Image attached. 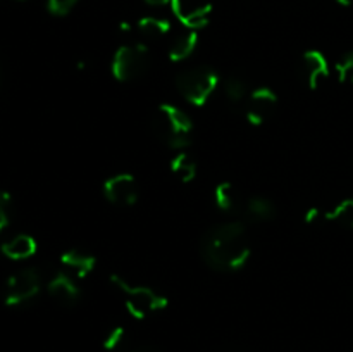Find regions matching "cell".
<instances>
[{
    "label": "cell",
    "mask_w": 353,
    "mask_h": 352,
    "mask_svg": "<svg viewBox=\"0 0 353 352\" xmlns=\"http://www.w3.org/2000/svg\"><path fill=\"white\" fill-rule=\"evenodd\" d=\"M172 14L186 30L199 31L209 24L212 16L210 0H172Z\"/></svg>",
    "instance_id": "cell-8"
},
{
    "label": "cell",
    "mask_w": 353,
    "mask_h": 352,
    "mask_svg": "<svg viewBox=\"0 0 353 352\" xmlns=\"http://www.w3.org/2000/svg\"><path fill=\"white\" fill-rule=\"evenodd\" d=\"M171 173L179 179L181 183H192L196 178V173H199V166H196L195 159L188 154L186 150L178 152L174 157L171 159Z\"/></svg>",
    "instance_id": "cell-16"
},
{
    "label": "cell",
    "mask_w": 353,
    "mask_h": 352,
    "mask_svg": "<svg viewBox=\"0 0 353 352\" xmlns=\"http://www.w3.org/2000/svg\"><path fill=\"white\" fill-rule=\"evenodd\" d=\"M302 72L310 90L319 88L321 83L330 76V62L326 55L319 50H307L302 55Z\"/></svg>",
    "instance_id": "cell-11"
},
{
    "label": "cell",
    "mask_w": 353,
    "mask_h": 352,
    "mask_svg": "<svg viewBox=\"0 0 353 352\" xmlns=\"http://www.w3.org/2000/svg\"><path fill=\"white\" fill-rule=\"evenodd\" d=\"M137 30L141 37L148 38V40H159L171 31V23L168 19H162V17L145 16L138 19Z\"/></svg>",
    "instance_id": "cell-17"
},
{
    "label": "cell",
    "mask_w": 353,
    "mask_h": 352,
    "mask_svg": "<svg viewBox=\"0 0 353 352\" xmlns=\"http://www.w3.org/2000/svg\"><path fill=\"white\" fill-rule=\"evenodd\" d=\"M199 47V33L196 31H185V33L178 35L174 40L171 41L168 48V57L171 62H185L193 55V52Z\"/></svg>",
    "instance_id": "cell-14"
},
{
    "label": "cell",
    "mask_w": 353,
    "mask_h": 352,
    "mask_svg": "<svg viewBox=\"0 0 353 352\" xmlns=\"http://www.w3.org/2000/svg\"><path fill=\"white\" fill-rule=\"evenodd\" d=\"M124 337H126V331L123 326H114L107 331L105 338H103V349L105 351H117V349L123 345Z\"/></svg>",
    "instance_id": "cell-23"
},
{
    "label": "cell",
    "mask_w": 353,
    "mask_h": 352,
    "mask_svg": "<svg viewBox=\"0 0 353 352\" xmlns=\"http://www.w3.org/2000/svg\"><path fill=\"white\" fill-rule=\"evenodd\" d=\"M176 86L186 102L195 107H202L209 102L219 86V75L209 66H195V68L183 69L176 76Z\"/></svg>",
    "instance_id": "cell-4"
},
{
    "label": "cell",
    "mask_w": 353,
    "mask_h": 352,
    "mask_svg": "<svg viewBox=\"0 0 353 352\" xmlns=\"http://www.w3.org/2000/svg\"><path fill=\"white\" fill-rule=\"evenodd\" d=\"M110 283L124 295L126 311L137 320H145L150 314L164 311L168 307V297L155 292L152 286L134 285L121 275L110 276Z\"/></svg>",
    "instance_id": "cell-3"
},
{
    "label": "cell",
    "mask_w": 353,
    "mask_h": 352,
    "mask_svg": "<svg viewBox=\"0 0 353 352\" xmlns=\"http://www.w3.org/2000/svg\"><path fill=\"white\" fill-rule=\"evenodd\" d=\"M200 255L217 273H236L248 264L252 248L247 242V226L241 221L212 224L200 237Z\"/></svg>",
    "instance_id": "cell-1"
},
{
    "label": "cell",
    "mask_w": 353,
    "mask_h": 352,
    "mask_svg": "<svg viewBox=\"0 0 353 352\" xmlns=\"http://www.w3.org/2000/svg\"><path fill=\"white\" fill-rule=\"evenodd\" d=\"M319 217H321V213H319V209H316V207H310V209L307 211L305 214H303V221H305L307 224L316 223V221L319 219Z\"/></svg>",
    "instance_id": "cell-25"
},
{
    "label": "cell",
    "mask_w": 353,
    "mask_h": 352,
    "mask_svg": "<svg viewBox=\"0 0 353 352\" xmlns=\"http://www.w3.org/2000/svg\"><path fill=\"white\" fill-rule=\"evenodd\" d=\"M324 217L331 221V223H336L340 226L347 228V230H353V197L341 200L330 213L324 214Z\"/></svg>",
    "instance_id": "cell-19"
},
{
    "label": "cell",
    "mask_w": 353,
    "mask_h": 352,
    "mask_svg": "<svg viewBox=\"0 0 353 352\" xmlns=\"http://www.w3.org/2000/svg\"><path fill=\"white\" fill-rule=\"evenodd\" d=\"M137 352H145V351H137Z\"/></svg>",
    "instance_id": "cell-29"
},
{
    "label": "cell",
    "mask_w": 353,
    "mask_h": 352,
    "mask_svg": "<svg viewBox=\"0 0 353 352\" xmlns=\"http://www.w3.org/2000/svg\"><path fill=\"white\" fill-rule=\"evenodd\" d=\"M278 106V95L271 86H259L252 90L248 97V107L245 117L252 126H261Z\"/></svg>",
    "instance_id": "cell-9"
},
{
    "label": "cell",
    "mask_w": 353,
    "mask_h": 352,
    "mask_svg": "<svg viewBox=\"0 0 353 352\" xmlns=\"http://www.w3.org/2000/svg\"><path fill=\"white\" fill-rule=\"evenodd\" d=\"M214 204L223 213H233V211H236V207L240 206V197H238V192L233 183L221 182L214 188Z\"/></svg>",
    "instance_id": "cell-18"
},
{
    "label": "cell",
    "mask_w": 353,
    "mask_h": 352,
    "mask_svg": "<svg viewBox=\"0 0 353 352\" xmlns=\"http://www.w3.org/2000/svg\"><path fill=\"white\" fill-rule=\"evenodd\" d=\"M78 0H47V7L54 16H65L72 10Z\"/></svg>",
    "instance_id": "cell-24"
},
{
    "label": "cell",
    "mask_w": 353,
    "mask_h": 352,
    "mask_svg": "<svg viewBox=\"0 0 353 352\" xmlns=\"http://www.w3.org/2000/svg\"><path fill=\"white\" fill-rule=\"evenodd\" d=\"M336 72L341 83H350V85H353V50L347 52L336 62Z\"/></svg>",
    "instance_id": "cell-22"
},
{
    "label": "cell",
    "mask_w": 353,
    "mask_h": 352,
    "mask_svg": "<svg viewBox=\"0 0 353 352\" xmlns=\"http://www.w3.org/2000/svg\"><path fill=\"white\" fill-rule=\"evenodd\" d=\"M103 197L107 202L117 207H133L140 197V186L137 178L130 173H119L103 182Z\"/></svg>",
    "instance_id": "cell-7"
},
{
    "label": "cell",
    "mask_w": 353,
    "mask_h": 352,
    "mask_svg": "<svg viewBox=\"0 0 353 352\" xmlns=\"http://www.w3.org/2000/svg\"><path fill=\"white\" fill-rule=\"evenodd\" d=\"M47 292L55 302L62 304L65 307L78 304L79 297H81V289L78 285V278L72 276L69 271H65V269L57 271L48 280Z\"/></svg>",
    "instance_id": "cell-10"
},
{
    "label": "cell",
    "mask_w": 353,
    "mask_h": 352,
    "mask_svg": "<svg viewBox=\"0 0 353 352\" xmlns=\"http://www.w3.org/2000/svg\"><path fill=\"white\" fill-rule=\"evenodd\" d=\"M152 130L172 150H185L192 145L193 121L174 104H161L152 117Z\"/></svg>",
    "instance_id": "cell-2"
},
{
    "label": "cell",
    "mask_w": 353,
    "mask_h": 352,
    "mask_svg": "<svg viewBox=\"0 0 353 352\" xmlns=\"http://www.w3.org/2000/svg\"><path fill=\"white\" fill-rule=\"evenodd\" d=\"M41 290V276L34 268L21 269L9 276L3 290V302L9 307L23 306L37 299Z\"/></svg>",
    "instance_id": "cell-6"
},
{
    "label": "cell",
    "mask_w": 353,
    "mask_h": 352,
    "mask_svg": "<svg viewBox=\"0 0 353 352\" xmlns=\"http://www.w3.org/2000/svg\"><path fill=\"white\" fill-rule=\"evenodd\" d=\"M148 62H150V55L145 43L121 45L112 55L110 72L121 83L133 81L147 71Z\"/></svg>",
    "instance_id": "cell-5"
},
{
    "label": "cell",
    "mask_w": 353,
    "mask_h": 352,
    "mask_svg": "<svg viewBox=\"0 0 353 352\" xmlns=\"http://www.w3.org/2000/svg\"><path fill=\"white\" fill-rule=\"evenodd\" d=\"M12 219V197L0 190V237L9 228Z\"/></svg>",
    "instance_id": "cell-21"
},
{
    "label": "cell",
    "mask_w": 353,
    "mask_h": 352,
    "mask_svg": "<svg viewBox=\"0 0 353 352\" xmlns=\"http://www.w3.org/2000/svg\"><path fill=\"white\" fill-rule=\"evenodd\" d=\"M119 31H121V33H131V31H133V26H131L130 23H126V21H124V23L119 24Z\"/></svg>",
    "instance_id": "cell-27"
},
{
    "label": "cell",
    "mask_w": 353,
    "mask_h": 352,
    "mask_svg": "<svg viewBox=\"0 0 353 352\" xmlns=\"http://www.w3.org/2000/svg\"><path fill=\"white\" fill-rule=\"evenodd\" d=\"M248 93V85L245 81V78L241 76L233 75L226 79L224 83V95H226L228 102L230 104H241L247 99Z\"/></svg>",
    "instance_id": "cell-20"
},
{
    "label": "cell",
    "mask_w": 353,
    "mask_h": 352,
    "mask_svg": "<svg viewBox=\"0 0 353 352\" xmlns=\"http://www.w3.org/2000/svg\"><path fill=\"white\" fill-rule=\"evenodd\" d=\"M0 251L12 261H23L37 254V240L30 235H16L0 245Z\"/></svg>",
    "instance_id": "cell-13"
},
{
    "label": "cell",
    "mask_w": 353,
    "mask_h": 352,
    "mask_svg": "<svg viewBox=\"0 0 353 352\" xmlns=\"http://www.w3.org/2000/svg\"><path fill=\"white\" fill-rule=\"evenodd\" d=\"M338 3H340V6H343V7H350V6H353V0H336Z\"/></svg>",
    "instance_id": "cell-28"
},
{
    "label": "cell",
    "mask_w": 353,
    "mask_h": 352,
    "mask_svg": "<svg viewBox=\"0 0 353 352\" xmlns=\"http://www.w3.org/2000/svg\"><path fill=\"white\" fill-rule=\"evenodd\" d=\"M61 262L65 271H69L78 280H83L95 269L97 257L81 248H69V251L62 252Z\"/></svg>",
    "instance_id": "cell-12"
},
{
    "label": "cell",
    "mask_w": 353,
    "mask_h": 352,
    "mask_svg": "<svg viewBox=\"0 0 353 352\" xmlns=\"http://www.w3.org/2000/svg\"><path fill=\"white\" fill-rule=\"evenodd\" d=\"M245 213L252 221L264 223V221H271L276 216V206L268 197L254 195L245 204Z\"/></svg>",
    "instance_id": "cell-15"
},
{
    "label": "cell",
    "mask_w": 353,
    "mask_h": 352,
    "mask_svg": "<svg viewBox=\"0 0 353 352\" xmlns=\"http://www.w3.org/2000/svg\"><path fill=\"white\" fill-rule=\"evenodd\" d=\"M172 0H145V3L150 7H164V6H171Z\"/></svg>",
    "instance_id": "cell-26"
}]
</instances>
